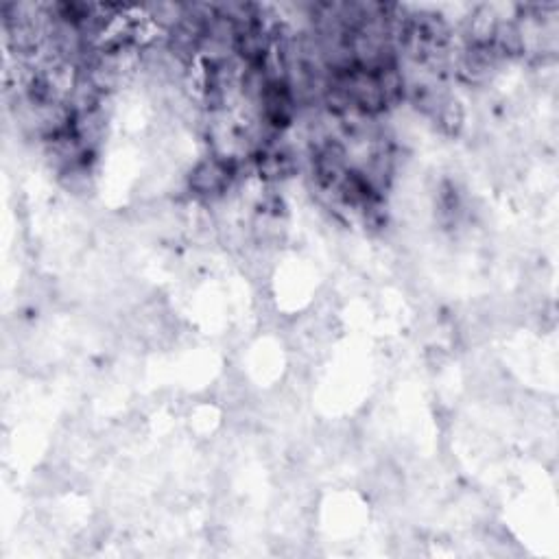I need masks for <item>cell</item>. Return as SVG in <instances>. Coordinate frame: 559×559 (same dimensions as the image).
Here are the masks:
<instances>
[{
    "label": "cell",
    "instance_id": "cell-1",
    "mask_svg": "<svg viewBox=\"0 0 559 559\" xmlns=\"http://www.w3.org/2000/svg\"><path fill=\"white\" fill-rule=\"evenodd\" d=\"M236 173H239V164L234 158L210 156L195 166L188 177V184L197 197L217 199L228 193Z\"/></svg>",
    "mask_w": 559,
    "mask_h": 559
},
{
    "label": "cell",
    "instance_id": "cell-2",
    "mask_svg": "<svg viewBox=\"0 0 559 559\" xmlns=\"http://www.w3.org/2000/svg\"><path fill=\"white\" fill-rule=\"evenodd\" d=\"M258 105H260V121H263L271 132H284V129L291 127V123L297 116V110H300L289 79H271Z\"/></svg>",
    "mask_w": 559,
    "mask_h": 559
},
{
    "label": "cell",
    "instance_id": "cell-3",
    "mask_svg": "<svg viewBox=\"0 0 559 559\" xmlns=\"http://www.w3.org/2000/svg\"><path fill=\"white\" fill-rule=\"evenodd\" d=\"M254 169L260 180L265 182H284L300 169L295 151L282 145L276 138H269L263 147L254 153Z\"/></svg>",
    "mask_w": 559,
    "mask_h": 559
},
{
    "label": "cell",
    "instance_id": "cell-4",
    "mask_svg": "<svg viewBox=\"0 0 559 559\" xmlns=\"http://www.w3.org/2000/svg\"><path fill=\"white\" fill-rule=\"evenodd\" d=\"M380 94H383L387 107H396L404 99H407V77H404V70L398 64L380 66L374 70Z\"/></svg>",
    "mask_w": 559,
    "mask_h": 559
},
{
    "label": "cell",
    "instance_id": "cell-5",
    "mask_svg": "<svg viewBox=\"0 0 559 559\" xmlns=\"http://www.w3.org/2000/svg\"><path fill=\"white\" fill-rule=\"evenodd\" d=\"M433 121L442 127L448 136H457L463 127V121H466V114H463V107L455 97H448L433 114Z\"/></svg>",
    "mask_w": 559,
    "mask_h": 559
},
{
    "label": "cell",
    "instance_id": "cell-6",
    "mask_svg": "<svg viewBox=\"0 0 559 559\" xmlns=\"http://www.w3.org/2000/svg\"><path fill=\"white\" fill-rule=\"evenodd\" d=\"M149 18L166 31H173L186 16V5L180 3H156L149 5Z\"/></svg>",
    "mask_w": 559,
    "mask_h": 559
}]
</instances>
